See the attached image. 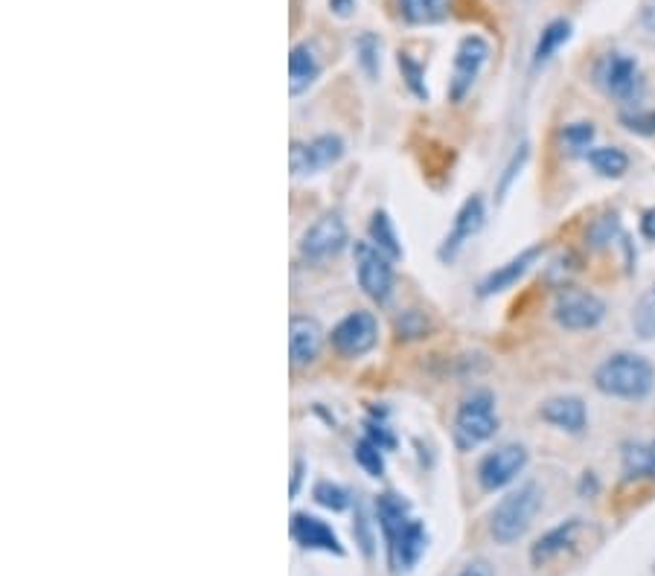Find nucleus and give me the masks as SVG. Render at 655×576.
<instances>
[{"instance_id":"1","label":"nucleus","mask_w":655,"mask_h":576,"mask_svg":"<svg viewBox=\"0 0 655 576\" xmlns=\"http://www.w3.org/2000/svg\"><path fill=\"white\" fill-rule=\"evenodd\" d=\"M594 388L603 396L641 402L655 391V367L638 353H615L594 370Z\"/></svg>"},{"instance_id":"2","label":"nucleus","mask_w":655,"mask_h":576,"mask_svg":"<svg viewBox=\"0 0 655 576\" xmlns=\"http://www.w3.org/2000/svg\"><path fill=\"white\" fill-rule=\"evenodd\" d=\"M542 510V487L539 483H524L515 492L505 495L489 515V532L498 544H513L531 530L533 518Z\"/></svg>"},{"instance_id":"3","label":"nucleus","mask_w":655,"mask_h":576,"mask_svg":"<svg viewBox=\"0 0 655 576\" xmlns=\"http://www.w3.org/2000/svg\"><path fill=\"white\" fill-rule=\"evenodd\" d=\"M496 396L489 391H475L472 396H466L454 414V443H458V449H463V452L478 449L481 443H487L489 437H496Z\"/></svg>"},{"instance_id":"4","label":"nucleus","mask_w":655,"mask_h":576,"mask_svg":"<svg viewBox=\"0 0 655 576\" xmlns=\"http://www.w3.org/2000/svg\"><path fill=\"white\" fill-rule=\"evenodd\" d=\"M594 82L601 85L606 97L618 99V102H635L641 97V71L638 62L627 53H606L594 68Z\"/></svg>"},{"instance_id":"5","label":"nucleus","mask_w":655,"mask_h":576,"mask_svg":"<svg viewBox=\"0 0 655 576\" xmlns=\"http://www.w3.org/2000/svg\"><path fill=\"white\" fill-rule=\"evenodd\" d=\"M554 318L568 332H585V329L601 327L606 318V303L585 289H562L554 303Z\"/></svg>"},{"instance_id":"6","label":"nucleus","mask_w":655,"mask_h":576,"mask_svg":"<svg viewBox=\"0 0 655 576\" xmlns=\"http://www.w3.org/2000/svg\"><path fill=\"white\" fill-rule=\"evenodd\" d=\"M355 277L371 301L388 303L390 292H393V266H390L388 254H381L373 242L355 245Z\"/></svg>"},{"instance_id":"7","label":"nucleus","mask_w":655,"mask_h":576,"mask_svg":"<svg viewBox=\"0 0 655 576\" xmlns=\"http://www.w3.org/2000/svg\"><path fill=\"white\" fill-rule=\"evenodd\" d=\"M489 62V41L481 36H466L454 50L452 79H449V99L461 102L478 82L484 64Z\"/></svg>"},{"instance_id":"8","label":"nucleus","mask_w":655,"mask_h":576,"mask_svg":"<svg viewBox=\"0 0 655 576\" xmlns=\"http://www.w3.org/2000/svg\"><path fill=\"white\" fill-rule=\"evenodd\" d=\"M332 350L344 358H362L376 346L379 341V320L373 318L371 311H353L347 315L336 329H332Z\"/></svg>"},{"instance_id":"9","label":"nucleus","mask_w":655,"mask_h":576,"mask_svg":"<svg viewBox=\"0 0 655 576\" xmlns=\"http://www.w3.org/2000/svg\"><path fill=\"white\" fill-rule=\"evenodd\" d=\"M527 466V449L519 443L498 445L481 461L478 466V483L484 492H496L505 489L507 483H513Z\"/></svg>"},{"instance_id":"10","label":"nucleus","mask_w":655,"mask_h":576,"mask_svg":"<svg viewBox=\"0 0 655 576\" xmlns=\"http://www.w3.org/2000/svg\"><path fill=\"white\" fill-rule=\"evenodd\" d=\"M347 245V224L338 213H324L301 240V257L310 262H327Z\"/></svg>"},{"instance_id":"11","label":"nucleus","mask_w":655,"mask_h":576,"mask_svg":"<svg viewBox=\"0 0 655 576\" xmlns=\"http://www.w3.org/2000/svg\"><path fill=\"white\" fill-rule=\"evenodd\" d=\"M344 140L338 134H318L306 143H292V172L294 175H315L324 169L336 167L344 158Z\"/></svg>"},{"instance_id":"12","label":"nucleus","mask_w":655,"mask_h":576,"mask_svg":"<svg viewBox=\"0 0 655 576\" xmlns=\"http://www.w3.org/2000/svg\"><path fill=\"white\" fill-rule=\"evenodd\" d=\"M484 219H487L484 198L481 196L466 198L461 210H458V216H454L452 231H449V236H446L444 245H440V259H444V262H452V259L463 250V245L472 242V236H478L481 228H484Z\"/></svg>"},{"instance_id":"13","label":"nucleus","mask_w":655,"mask_h":576,"mask_svg":"<svg viewBox=\"0 0 655 576\" xmlns=\"http://www.w3.org/2000/svg\"><path fill=\"white\" fill-rule=\"evenodd\" d=\"M324 327L315 318L306 315H294L289 320V355H292L294 367H310L318 361L320 350H324Z\"/></svg>"},{"instance_id":"14","label":"nucleus","mask_w":655,"mask_h":576,"mask_svg":"<svg viewBox=\"0 0 655 576\" xmlns=\"http://www.w3.org/2000/svg\"><path fill=\"white\" fill-rule=\"evenodd\" d=\"M292 539L298 541L303 550H320V553H336V556H344L347 553L341 539H338V532L332 530L324 518H318V515L294 513Z\"/></svg>"},{"instance_id":"15","label":"nucleus","mask_w":655,"mask_h":576,"mask_svg":"<svg viewBox=\"0 0 655 576\" xmlns=\"http://www.w3.org/2000/svg\"><path fill=\"white\" fill-rule=\"evenodd\" d=\"M583 532V518H571V522L559 524L554 530H548L536 544L531 548V562L536 567L550 565L554 559H559L566 550H571Z\"/></svg>"},{"instance_id":"16","label":"nucleus","mask_w":655,"mask_h":576,"mask_svg":"<svg viewBox=\"0 0 655 576\" xmlns=\"http://www.w3.org/2000/svg\"><path fill=\"white\" fill-rule=\"evenodd\" d=\"M320 71H324V64H320L318 47L310 41L294 45L289 53V94L301 97L303 90H310L318 82Z\"/></svg>"},{"instance_id":"17","label":"nucleus","mask_w":655,"mask_h":576,"mask_svg":"<svg viewBox=\"0 0 655 576\" xmlns=\"http://www.w3.org/2000/svg\"><path fill=\"white\" fill-rule=\"evenodd\" d=\"M539 417L548 426L568 431V434H583L585 426H589V414H585V405L580 396H554V400L542 405Z\"/></svg>"},{"instance_id":"18","label":"nucleus","mask_w":655,"mask_h":576,"mask_svg":"<svg viewBox=\"0 0 655 576\" xmlns=\"http://www.w3.org/2000/svg\"><path fill=\"white\" fill-rule=\"evenodd\" d=\"M539 257H542L539 245H533V248L522 250L519 257H513L510 262H505L501 268H496V271H493V274H489L487 280L478 285L481 289L478 294L481 297H489V294H498V292H507V289H513V285L519 283V280H522L527 271H531L533 262H536Z\"/></svg>"},{"instance_id":"19","label":"nucleus","mask_w":655,"mask_h":576,"mask_svg":"<svg viewBox=\"0 0 655 576\" xmlns=\"http://www.w3.org/2000/svg\"><path fill=\"white\" fill-rule=\"evenodd\" d=\"M425 544H428V532H425V524L411 518L405 530L399 532V539L388 548L390 562L397 567H414L420 562V556L425 553Z\"/></svg>"},{"instance_id":"20","label":"nucleus","mask_w":655,"mask_h":576,"mask_svg":"<svg viewBox=\"0 0 655 576\" xmlns=\"http://www.w3.org/2000/svg\"><path fill=\"white\" fill-rule=\"evenodd\" d=\"M376 518H379L385 544L390 548V544L399 539V532L411 524V506H408V501L393 495V492H385V495H379V501H376Z\"/></svg>"},{"instance_id":"21","label":"nucleus","mask_w":655,"mask_h":576,"mask_svg":"<svg viewBox=\"0 0 655 576\" xmlns=\"http://www.w3.org/2000/svg\"><path fill=\"white\" fill-rule=\"evenodd\" d=\"M397 10L411 27H432L452 15V0H397Z\"/></svg>"},{"instance_id":"22","label":"nucleus","mask_w":655,"mask_h":576,"mask_svg":"<svg viewBox=\"0 0 655 576\" xmlns=\"http://www.w3.org/2000/svg\"><path fill=\"white\" fill-rule=\"evenodd\" d=\"M568 41H571V21H550L548 27L542 29L536 47H533V68H545L559 53V47H566Z\"/></svg>"},{"instance_id":"23","label":"nucleus","mask_w":655,"mask_h":576,"mask_svg":"<svg viewBox=\"0 0 655 576\" xmlns=\"http://www.w3.org/2000/svg\"><path fill=\"white\" fill-rule=\"evenodd\" d=\"M623 478L655 480V440L650 443H635L623 449Z\"/></svg>"},{"instance_id":"24","label":"nucleus","mask_w":655,"mask_h":576,"mask_svg":"<svg viewBox=\"0 0 655 576\" xmlns=\"http://www.w3.org/2000/svg\"><path fill=\"white\" fill-rule=\"evenodd\" d=\"M589 163L597 175L623 177L629 172V155L620 146H601L589 151Z\"/></svg>"},{"instance_id":"25","label":"nucleus","mask_w":655,"mask_h":576,"mask_svg":"<svg viewBox=\"0 0 655 576\" xmlns=\"http://www.w3.org/2000/svg\"><path fill=\"white\" fill-rule=\"evenodd\" d=\"M371 242L381 254H388L390 259L402 257V245H399V236L390 224L388 213H373L371 219Z\"/></svg>"},{"instance_id":"26","label":"nucleus","mask_w":655,"mask_h":576,"mask_svg":"<svg viewBox=\"0 0 655 576\" xmlns=\"http://www.w3.org/2000/svg\"><path fill=\"white\" fill-rule=\"evenodd\" d=\"M594 123H568L566 128H562V134H559V140H562V149L568 151V155H585L589 158V151H592V143H594Z\"/></svg>"},{"instance_id":"27","label":"nucleus","mask_w":655,"mask_h":576,"mask_svg":"<svg viewBox=\"0 0 655 576\" xmlns=\"http://www.w3.org/2000/svg\"><path fill=\"white\" fill-rule=\"evenodd\" d=\"M632 329L638 332V338L644 341H655V285L650 292L641 294V301L632 309Z\"/></svg>"},{"instance_id":"28","label":"nucleus","mask_w":655,"mask_h":576,"mask_svg":"<svg viewBox=\"0 0 655 576\" xmlns=\"http://www.w3.org/2000/svg\"><path fill=\"white\" fill-rule=\"evenodd\" d=\"M381 449L379 443H373L371 437H364V440H359L355 443V463L362 466L371 478H381L385 475V457H381Z\"/></svg>"},{"instance_id":"29","label":"nucleus","mask_w":655,"mask_h":576,"mask_svg":"<svg viewBox=\"0 0 655 576\" xmlns=\"http://www.w3.org/2000/svg\"><path fill=\"white\" fill-rule=\"evenodd\" d=\"M355 53H359V64L364 68L367 76H376L381 64V41L373 33H362L355 41Z\"/></svg>"},{"instance_id":"30","label":"nucleus","mask_w":655,"mask_h":576,"mask_svg":"<svg viewBox=\"0 0 655 576\" xmlns=\"http://www.w3.org/2000/svg\"><path fill=\"white\" fill-rule=\"evenodd\" d=\"M315 501L320 506H327L332 513H341L350 506V492L344 487H338V483H329V480H320L318 487H315Z\"/></svg>"},{"instance_id":"31","label":"nucleus","mask_w":655,"mask_h":576,"mask_svg":"<svg viewBox=\"0 0 655 576\" xmlns=\"http://www.w3.org/2000/svg\"><path fill=\"white\" fill-rule=\"evenodd\" d=\"M399 71H402V79L408 82V88L414 90L416 97H428V88H425V68L416 59H411V53H399Z\"/></svg>"},{"instance_id":"32","label":"nucleus","mask_w":655,"mask_h":576,"mask_svg":"<svg viewBox=\"0 0 655 576\" xmlns=\"http://www.w3.org/2000/svg\"><path fill=\"white\" fill-rule=\"evenodd\" d=\"M620 123L627 125V132L641 134V137H655V108L653 111H635V114H623Z\"/></svg>"},{"instance_id":"33","label":"nucleus","mask_w":655,"mask_h":576,"mask_svg":"<svg viewBox=\"0 0 655 576\" xmlns=\"http://www.w3.org/2000/svg\"><path fill=\"white\" fill-rule=\"evenodd\" d=\"M615 233H618V216H603V219H597L592 228V233H589V240H592L594 248H603V245H609L611 240H615Z\"/></svg>"},{"instance_id":"34","label":"nucleus","mask_w":655,"mask_h":576,"mask_svg":"<svg viewBox=\"0 0 655 576\" xmlns=\"http://www.w3.org/2000/svg\"><path fill=\"white\" fill-rule=\"evenodd\" d=\"M329 10L338 19H350L355 10H359V0H329Z\"/></svg>"},{"instance_id":"35","label":"nucleus","mask_w":655,"mask_h":576,"mask_svg":"<svg viewBox=\"0 0 655 576\" xmlns=\"http://www.w3.org/2000/svg\"><path fill=\"white\" fill-rule=\"evenodd\" d=\"M524 160H527V146H522V151H515L513 163L507 167V175H505V181H501V189H507V186H510V181L515 177V169H522Z\"/></svg>"},{"instance_id":"36","label":"nucleus","mask_w":655,"mask_h":576,"mask_svg":"<svg viewBox=\"0 0 655 576\" xmlns=\"http://www.w3.org/2000/svg\"><path fill=\"white\" fill-rule=\"evenodd\" d=\"M641 236L650 242H655V207H650V210L641 216Z\"/></svg>"},{"instance_id":"37","label":"nucleus","mask_w":655,"mask_h":576,"mask_svg":"<svg viewBox=\"0 0 655 576\" xmlns=\"http://www.w3.org/2000/svg\"><path fill=\"white\" fill-rule=\"evenodd\" d=\"M458 576H493V567H489L487 562H475V565L463 567Z\"/></svg>"},{"instance_id":"38","label":"nucleus","mask_w":655,"mask_h":576,"mask_svg":"<svg viewBox=\"0 0 655 576\" xmlns=\"http://www.w3.org/2000/svg\"><path fill=\"white\" fill-rule=\"evenodd\" d=\"M641 21H644L646 29H655V0L650 3V7H646L644 15H641Z\"/></svg>"},{"instance_id":"39","label":"nucleus","mask_w":655,"mask_h":576,"mask_svg":"<svg viewBox=\"0 0 655 576\" xmlns=\"http://www.w3.org/2000/svg\"><path fill=\"white\" fill-rule=\"evenodd\" d=\"M301 478H303V463H294V478H292V495H298V489H301Z\"/></svg>"}]
</instances>
